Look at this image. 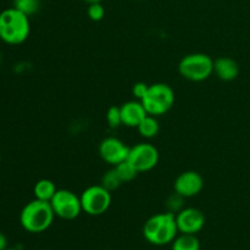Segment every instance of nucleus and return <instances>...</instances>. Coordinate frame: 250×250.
<instances>
[{
    "label": "nucleus",
    "instance_id": "obj_1",
    "mask_svg": "<svg viewBox=\"0 0 250 250\" xmlns=\"http://www.w3.org/2000/svg\"><path fill=\"white\" fill-rule=\"evenodd\" d=\"M176 215L170 211L160 212L149 217L143 226V236L148 243L156 247L171 244L178 236Z\"/></svg>",
    "mask_w": 250,
    "mask_h": 250
},
{
    "label": "nucleus",
    "instance_id": "obj_2",
    "mask_svg": "<svg viewBox=\"0 0 250 250\" xmlns=\"http://www.w3.org/2000/svg\"><path fill=\"white\" fill-rule=\"evenodd\" d=\"M31 32L29 16L14 6L0 11V39L10 45L26 42Z\"/></svg>",
    "mask_w": 250,
    "mask_h": 250
},
{
    "label": "nucleus",
    "instance_id": "obj_3",
    "mask_svg": "<svg viewBox=\"0 0 250 250\" xmlns=\"http://www.w3.org/2000/svg\"><path fill=\"white\" fill-rule=\"evenodd\" d=\"M55 214L50 203L34 200L27 203L20 212V224L24 231L29 233L45 232L53 225Z\"/></svg>",
    "mask_w": 250,
    "mask_h": 250
},
{
    "label": "nucleus",
    "instance_id": "obj_4",
    "mask_svg": "<svg viewBox=\"0 0 250 250\" xmlns=\"http://www.w3.org/2000/svg\"><path fill=\"white\" fill-rule=\"evenodd\" d=\"M146 114L161 116L170 111L175 104V92L166 83H154L148 88V92L141 100Z\"/></svg>",
    "mask_w": 250,
    "mask_h": 250
},
{
    "label": "nucleus",
    "instance_id": "obj_5",
    "mask_svg": "<svg viewBox=\"0 0 250 250\" xmlns=\"http://www.w3.org/2000/svg\"><path fill=\"white\" fill-rule=\"evenodd\" d=\"M178 72L186 80L203 82L214 73V60L204 53L188 54L178 63Z\"/></svg>",
    "mask_w": 250,
    "mask_h": 250
},
{
    "label": "nucleus",
    "instance_id": "obj_6",
    "mask_svg": "<svg viewBox=\"0 0 250 250\" xmlns=\"http://www.w3.org/2000/svg\"><path fill=\"white\" fill-rule=\"evenodd\" d=\"M82 210L90 216H100L109 210L111 205V192L102 185L90 186L80 195Z\"/></svg>",
    "mask_w": 250,
    "mask_h": 250
},
{
    "label": "nucleus",
    "instance_id": "obj_7",
    "mask_svg": "<svg viewBox=\"0 0 250 250\" xmlns=\"http://www.w3.org/2000/svg\"><path fill=\"white\" fill-rule=\"evenodd\" d=\"M50 205L55 216L67 221L77 219L83 211L81 198L68 189L56 190L55 195L50 200Z\"/></svg>",
    "mask_w": 250,
    "mask_h": 250
},
{
    "label": "nucleus",
    "instance_id": "obj_8",
    "mask_svg": "<svg viewBox=\"0 0 250 250\" xmlns=\"http://www.w3.org/2000/svg\"><path fill=\"white\" fill-rule=\"evenodd\" d=\"M159 150L150 143H138L129 149L127 160L141 172H148L153 170L159 163Z\"/></svg>",
    "mask_w": 250,
    "mask_h": 250
},
{
    "label": "nucleus",
    "instance_id": "obj_9",
    "mask_svg": "<svg viewBox=\"0 0 250 250\" xmlns=\"http://www.w3.org/2000/svg\"><path fill=\"white\" fill-rule=\"evenodd\" d=\"M129 146L116 137H107L103 139L99 146V154L103 160L111 166H116L127 160L129 155Z\"/></svg>",
    "mask_w": 250,
    "mask_h": 250
},
{
    "label": "nucleus",
    "instance_id": "obj_10",
    "mask_svg": "<svg viewBox=\"0 0 250 250\" xmlns=\"http://www.w3.org/2000/svg\"><path fill=\"white\" fill-rule=\"evenodd\" d=\"M176 224L180 233L197 234L204 229L205 215L197 208H183L176 214Z\"/></svg>",
    "mask_w": 250,
    "mask_h": 250
},
{
    "label": "nucleus",
    "instance_id": "obj_11",
    "mask_svg": "<svg viewBox=\"0 0 250 250\" xmlns=\"http://www.w3.org/2000/svg\"><path fill=\"white\" fill-rule=\"evenodd\" d=\"M173 188L183 198L195 197L204 188V178L197 171H185L175 180Z\"/></svg>",
    "mask_w": 250,
    "mask_h": 250
},
{
    "label": "nucleus",
    "instance_id": "obj_12",
    "mask_svg": "<svg viewBox=\"0 0 250 250\" xmlns=\"http://www.w3.org/2000/svg\"><path fill=\"white\" fill-rule=\"evenodd\" d=\"M120 109H121L122 125L131 128H137L142 120L148 115L141 100H131L125 103L122 106H120Z\"/></svg>",
    "mask_w": 250,
    "mask_h": 250
},
{
    "label": "nucleus",
    "instance_id": "obj_13",
    "mask_svg": "<svg viewBox=\"0 0 250 250\" xmlns=\"http://www.w3.org/2000/svg\"><path fill=\"white\" fill-rule=\"evenodd\" d=\"M214 73L225 82L236 80L239 75V65L236 60L229 56H221L214 60Z\"/></svg>",
    "mask_w": 250,
    "mask_h": 250
},
{
    "label": "nucleus",
    "instance_id": "obj_14",
    "mask_svg": "<svg viewBox=\"0 0 250 250\" xmlns=\"http://www.w3.org/2000/svg\"><path fill=\"white\" fill-rule=\"evenodd\" d=\"M56 190L58 189H56V186L53 181L43 178V180H39L38 182L34 185L33 194L36 199L50 203V200L53 199V197L55 195Z\"/></svg>",
    "mask_w": 250,
    "mask_h": 250
},
{
    "label": "nucleus",
    "instance_id": "obj_15",
    "mask_svg": "<svg viewBox=\"0 0 250 250\" xmlns=\"http://www.w3.org/2000/svg\"><path fill=\"white\" fill-rule=\"evenodd\" d=\"M171 250H200V242L197 234L180 233L171 243Z\"/></svg>",
    "mask_w": 250,
    "mask_h": 250
},
{
    "label": "nucleus",
    "instance_id": "obj_16",
    "mask_svg": "<svg viewBox=\"0 0 250 250\" xmlns=\"http://www.w3.org/2000/svg\"><path fill=\"white\" fill-rule=\"evenodd\" d=\"M137 129H138L139 134H141L143 138L150 139L158 136L159 131H160V125H159L156 116L146 115V116L142 120V122L139 124V126L137 127Z\"/></svg>",
    "mask_w": 250,
    "mask_h": 250
},
{
    "label": "nucleus",
    "instance_id": "obj_17",
    "mask_svg": "<svg viewBox=\"0 0 250 250\" xmlns=\"http://www.w3.org/2000/svg\"><path fill=\"white\" fill-rule=\"evenodd\" d=\"M114 167H115V170H116L117 175L120 176V178H121V181L124 183L133 181L134 178L137 177V175L139 173L138 171L136 170V167H134V166L132 165L128 160L122 161L121 164L114 166Z\"/></svg>",
    "mask_w": 250,
    "mask_h": 250
},
{
    "label": "nucleus",
    "instance_id": "obj_18",
    "mask_svg": "<svg viewBox=\"0 0 250 250\" xmlns=\"http://www.w3.org/2000/svg\"><path fill=\"white\" fill-rule=\"evenodd\" d=\"M122 183L124 182L121 181L120 176L117 175L115 167H112L111 170L106 171L102 177V186L106 188L107 190H110V192H114V190L119 189V188L121 187Z\"/></svg>",
    "mask_w": 250,
    "mask_h": 250
},
{
    "label": "nucleus",
    "instance_id": "obj_19",
    "mask_svg": "<svg viewBox=\"0 0 250 250\" xmlns=\"http://www.w3.org/2000/svg\"><path fill=\"white\" fill-rule=\"evenodd\" d=\"M14 7L27 16H32L41 7V0H14Z\"/></svg>",
    "mask_w": 250,
    "mask_h": 250
},
{
    "label": "nucleus",
    "instance_id": "obj_20",
    "mask_svg": "<svg viewBox=\"0 0 250 250\" xmlns=\"http://www.w3.org/2000/svg\"><path fill=\"white\" fill-rule=\"evenodd\" d=\"M106 121L110 128L115 129L122 125L121 109L119 106H110L106 111Z\"/></svg>",
    "mask_w": 250,
    "mask_h": 250
},
{
    "label": "nucleus",
    "instance_id": "obj_21",
    "mask_svg": "<svg viewBox=\"0 0 250 250\" xmlns=\"http://www.w3.org/2000/svg\"><path fill=\"white\" fill-rule=\"evenodd\" d=\"M186 198H183L182 195H180L178 193H173L172 195H170V197L167 198V200H166V208H167V211L172 212V214H177L178 211H181V210L183 209V200H185Z\"/></svg>",
    "mask_w": 250,
    "mask_h": 250
},
{
    "label": "nucleus",
    "instance_id": "obj_22",
    "mask_svg": "<svg viewBox=\"0 0 250 250\" xmlns=\"http://www.w3.org/2000/svg\"><path fill=\"white\" fill-rule=\"evenodd\" d=\"M87 15L92 21L99 22L104 19L105 16V9L103 6L102 2H94V4L88 5Z\"/></svg>",
    "mask_w": 250,
    "mask_h": 250
},
{
    "label": "nucleus",
    "instance_id": "obj_23",
    "mask_svg": "<svg viewBox=\"0 0 250 250\" xmlns=\"http://www.w3.org/2000/svg\"><path fill=\"white\" fill-rule=\"evenodd\" d=\"M148 88L149 84H146V83L137 82L132 87V94H133V97L137 100H142L144 98V95L146 94V92H148Z\"/></svg>",
    "mask_w": 250,
    "mask_h": 250
},
{
    "label": "nucleus",
    "instance_id": "obj_24",
    "mask_svg": "<svg viewBox=\"0 0 250 250\" xmlns=\"http://www.w3.org/2000/svg\"><path fill=\"white\" fill-rule=\"evenodd\" d=\"M7 238L2 232H0V250H6L7 249Z\"/></svg>",
    "mask_w": 250,
    "mask_h": 250
},
{
    "label": "nucleus",
    "instance_id": "obj_25",
    "mask_svg": "<svg viewBox=\"0 0 250 250\" xmlns=\"http://www.w3.org/2000/svg\"><path fill=\"white\" fill-rule=\"evenodd\" d=\"M84 2H87L88 5L89 4H94V2H102V0H83Z\"/></svg>",
    "mask_w": 250,
    "mask_h": 250
},
{
    "label": "nucleus",
    "instance_id": "obj_26",
    "mask_svg": "<svg viewBox=\"0 0 250 250\" xmlns=\"http://www.w3.org/2000/svg\"><path fill=\"white\" fill-rule=\"evenodd\" d=\"M6 250H19V249H16V248H7Z\"/></svg>",
    "mask_w": 250,
    "mask_h": 250
},
{
    "label": "nucleus",
    "instance_id": "obj_27",
    "mask_svg": "<svg viewBox=\"0 0 250 250\" xmlns=\"http://www.w3.org/2000/svg\"><path fill=\"white\" fill-rule=\"evenodd\" d=\"M0 163H1V155H0Z\"/></svg>",
    "mask_w": 250,
    "mask_h": 250
}]
</instances>
